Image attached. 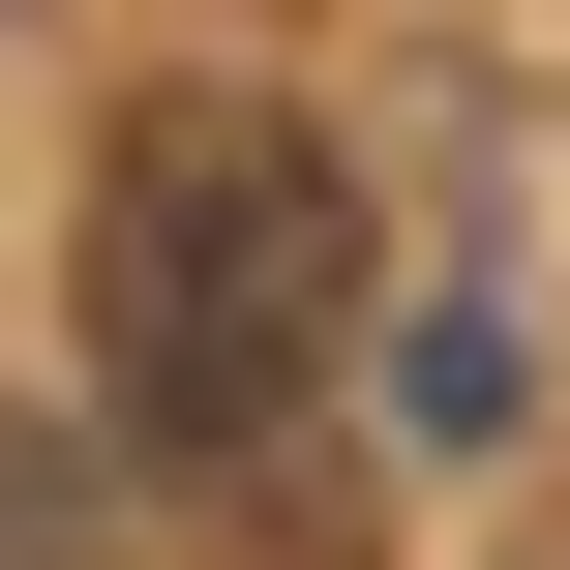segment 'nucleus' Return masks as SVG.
Returning a JSON list of instances; mask_svg holds the SVG:
<instances>
[{
	"label": "nucleus",
	"mask_w": 570,
	"mask_h": 570,
	"mask_svg": "<svg viewBox=\"0 0 570 570\" xmlns=\"http://www.w3.org/2000/svg\"><path fill=\"white\" fill-rule=\"evenodd\" d=\"M331 331H361V180H331V120H301V90H150V120L90 150V391H120L150 451L271 481L301 391H331Z\"/></svg>",
	"instance_id": "f257e3e1"
}]
</instances>
